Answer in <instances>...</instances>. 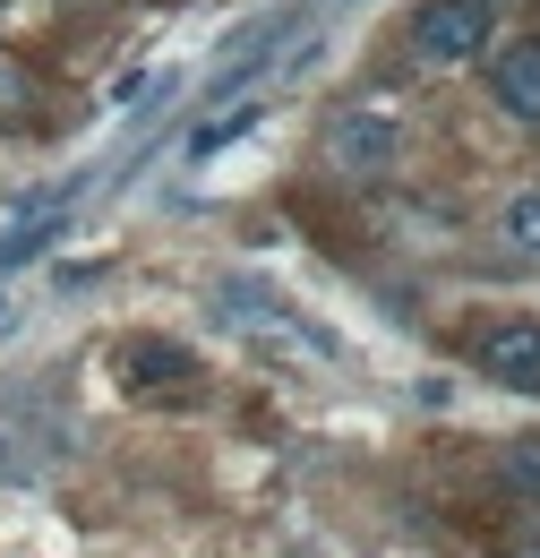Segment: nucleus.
I'll return each mask as SVG.
<instances>
[{"label": "nucleus", "mask_w": 540, "mask_h": 558, "mask_svg": "<svg viewBox=\"0 0 540 558\" xmlns=\"http://www.w3.org/2000/svg\"><path fill=\"white\" fill-rule=\"evenodd\" d=\"M258 121H267V104H232L223 121H198V130H189V163H206V155H223L232 138H249Z\"/></svg>", "instance_id": "423d86ee"}, {"label": "nucleus", "mask_w": 540, "mask_h": 558, "mask_svg": "<svg viewBox=\"0 0 540 558\" xmlns=\"http://www.w3.org/2000/svg\"><path fill=\"white\" fill-rule=\"evenodd\" d=\"M130 378L146 387V378H189V352H172V344H137L130 352Z\"/></svg>", "instance_id": "0eeeda50"}, {"label": "nucleus", "mask_w": 540, "mask_h": 558, "mask_svg": "<svg viewBox=\"0 0 540 558\" xmlns=\"http://www.w3.org/2000/svg\"><path fill=\"white\" fill-rule=\"evenodd\" d=\"M69 198H77V181H69V190H52V198H35V207H26L17 223H9V232H0V283L17 276V267H35V258L52 250V232H61Z\"/></svg>", "instance_id": "7ed1b4c3"}, {"label": "nucleus", "mask_w": 540, "mask_h": 558, "mask_svg": "<svg viewBox=\"0 0 540 558\" xmlns=\"http://www.w3.org/2000/svg\"><path fill=\"white\" fill-rule=\"evenodd\" d=\"M506 473H515L524 489H540V438H532V447H515V456H506Z\"/></svg>", "instance_id": "1a4fd4ad"}, {"label": "nucleus", "mask_w": 540, "mask_h": 558, "mask_svg": "<svg viewBox=\"0 0 540 558\" xmlns=\"http://www.w3.org/2000/svg\"><path fill=\"white\" fill-rule=\"evenodd\" d=\"M480 369L498 387H540V318H498L480 336Z\"/></svg>", "instance_id": "f03ea898"}, {"label": "nucleus", "mask_w": 540, "mask_h": 558, "mask_svg": "<svg viewBox=\"0 0 540 558\" xmlns=\"http://www.w3.org/2000/svg\"><path fill=\"white\" fill-rule=\"evenodd\" d=\"M506 241H515L524 258H540V190H524V198L506 207Z\"/></svg>", "instance_id": "6e6552de"}, {"label": "nucleus", "mask_w": 540, "mask_h": 558, "mask_svg": "<svg viewBox=\"0 0 540 558\" xmlns=\"http://www.w3.org/2000/svg\"><path fill=\"white\" fill-rule=\"evenodd\" d=\"M412 44H420V61H472L489 44V0H420Z\"/></svg>", "instance_id": "f257e3e1"}, {"label": "nucleus", "mask_w": 540, "mask_h": 558, "mask_svg": "<svg viewBox=\"0 0 540 558\" xmlns=\"http://www.w3.org/2000/svg\"><path fill=\"white\" fill-rule=\"evenodd\" d=\"M327 146H335L343 163H360V172H378V163H395V121L386 112H335V130H327Z\"/></svg>", "instance_id": "20e7f679"}, {"label": "nucleus", "mask_w": 540, "mask_h": 558, "mask_svg": "<svg viewBox=\"0 0 540 558\" xmlns=\"http://www.w3.org/2000/svg\"><path fill=\"white\" fill-rule=\"evenodd\" d=\"M489 86H498V104H506L515 121H540V44H506V52L489 61Z\"/></svg>", "instance_id": "39448f33"}]
</instances>
